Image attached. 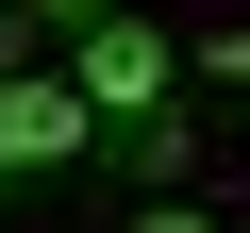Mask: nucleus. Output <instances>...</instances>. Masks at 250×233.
Here are the masks:
<instances>
[{
  "instance_id": "1",
  "label": "nucleus",
  "mask_w": 250,
  "mask_h": 233,
  "mask_svg": "<svg viewBox=\"0 0 250 233\" xmlns=\"http://www.w3.org/2000/svg\"><path fill=\"white\" fill-rule=\"evenodd\" d=\"M167 67H184V34H150V17H100V34H67V83H83V116H167Z\"/></svg>"
},
{
  "instance_id": "2",
  "label": "nucleus",
  "mask_w": 250,
  "mask_h": 233,
  "mask_svg": "<svg viewBox=\"0 0 250 233\" xmlns=\"http://www.w3.org/2000/svg\"><path fill=\"white\" fill-rule=\"evenodd\" d=\"M83 150H100V116H83L67 67H17L0 83V167H83Z\"/></svg>"
},
{
  "instance_id": "3",
  "label": "nucleus",
  "mask_w": 250,
  "mask_h": 233,
  "mask_svg": "<svg viewBox=\"0 0 250 233\" xmlns=\"http://www.w3.org/2000/svg\"><path fill=\"white\" fill-rule=\"evenodd\" d=\"M34 34H50V17H34V0H0V83H17V67H50Z\"/></svg>"
},
{
  "instance_id": "4",
  "label": "nucleus",
  "mask_w": 250,
  "mask_h": 233,
  "mask_svg": "<svg viewBox=\"0 0 250 233\" xmlns=\"http://www.w3.org/2000/svg\"><path fill=\"white\" fill-rule=\"evenodd\" d=\"M34 17H50V34H100V17H134V0H34Z\"/></svg>"
},
{
  "instance_id": "5",
  "label": "nucleus",
  "mask_w": 250,
  "mask_h": 233,
  "mask_svg": "<svg viewBox=\"0 0 250 233\" xmlns=\"http://www.w3.org/2000/svg\"><path fill=\"white\" fill-rule=\"evenodd\" d=\"M134 233H217V216H200V200H150V216H134Z\"/></svg>"
},
{
  "instance_id": "6",
  "label": "nucleus",
  "mask_w": 250,
  "mask_h": 233,
  "mask_svg": "<svg viewBox=\"0 0 250 233\" xmlns=\"http://www.w3.org/2000/svg\"><path fill=\"white\" fill-rule=\"evenodd\" d=\"M0 183H17V167H0Z\"/></svg>"
}]
</instances>
